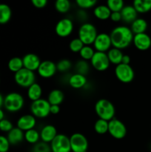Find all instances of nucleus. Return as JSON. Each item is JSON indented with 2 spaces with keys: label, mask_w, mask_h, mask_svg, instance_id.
<instances>
[{
  "label": "nucleus",
  "mask_w": 151,
  "mask_h": 152,
  "mask_svg": "<svg viewBox=\"0 0 151 152\" xmlns=\"http://www.w3.org/2000/svg\"><path fill=\"white\" fill-rule=\"evenodd\" d=\"M110 37L112 42V47L123 50L133 43L134 34L130 27L127 25H118L111 31Z\"/></svg>",
  "instance_id": "nucleus-1"
},
{
  "label": "nucleus",
  "mask_w": 151,
  "mask_h": 152,
  "mask_svg": "<svg viewBox=\"0 0 151 152\" xmlns=\"http://www.w3.org/2000/svg\"><path fill=\"white\" fill-rule=\"evenodd\" d=\"M95 111L99 119L109 122L114 118L115 109L110 101L106 99H100L95 104Z\"/></svg>",
  "instance_id": "nucleus-2"
},
{
  "label": "nucleus",
  "mask_w": 151,
  "mask_h": 152,
  "mask_svg": "<svg viewBox=\"0 0 151 152\" xmlns=\"http://www.w3.org/2000/svg\"><path fill=\"white\" fill-rule=\"evenodd\" d=\"M97 35L98 33L96 26L90 22H84L78 28V38L82 42L84 45H93Z\"/></svg>",
  "instance_id": "nucleus-3"
},
{
  "label": "nucleus",
  "mask_w": 151,
  "mask_h": 152,
  "mask_svg": "<svg viewBox=\"0 0 151 152\" xmlns=\"http://www.w3.org/2000/svg\"><path fill=\"white\" fill-rule=\"evenodd\" d=\"M25 105V99L21 94L11 92L4 96V107L7 111L11 113L19 111Z\"/></svg>",
  "instance_id": "nucleus-4"
},
{
  "label": "nucleus",
  "mask_w": 151,
  "mask_h": 152,
  "mask_svg": "<svg viewBox=\"0 0 151 152\" xmlns=\"http://www.w3.org/2000/svg\"><path fill=\"white\" fill-rule=\"evenodd\" d=\"M30 112L36 118H46L50 114V104L47 99H41L32 102L30 105Z\"/></svg>",
  "instance_id": "nucleus-5"
},
{
  "label": "nucleus",
  "mask_w": 151,
  "mask_h": 152,
  "mask_svg": "<svg viewBox=\"0 0 151 152\" xmlns=\"http://www.w3.org/2000/svg\"><path fill=\"white\" fill-rule=\"evenodd\" d=\"M14 80L18 86L27 88L36 83V74L33 71L23 68L14 74Z\"/></svg>",
  "instance_id": "nucleus-6"
},
{
  "label": "nucleus",
  "mask_w": 151,
  "mask_h": 152,
  "mask_svg": "<svg viewBox=\"0 0 151 152\" xmlns=\"http://www.w3.org/2000/svg\"><path fill=\"white\" fill-rule=\"evenodd\" d=\"M108 133L114 139L121 140L127 134V128L122 121L114 117L108 122Z\"/></svg>",
  "instance_id": "nucleus-7"
},
{
  "label": "nucleus",
  "mask_w": 151,
  "mask_h": 152,
  "mask_svg": "<svg viewBox=\"0 0 151 152\" xmlns=\"http://www.w3.org/2000/svg\"><path fill=\"white\" fill-rule=\"evenodd\" d=\"M114 73L116 78L123 83H130L135 77V71L130 65L119 64L115 66Z\"/></svg>",
  "instance_id": "nucleus-8"
},
{
  "label": "nucleus",
  "mask_w": 151,
  "mask_h": 152,
  "mask_svg": "<svg viewBox=\"0 0 151 152\" xmlns=\"http://www.w3.org/2000/svg\"><path fill=\"white\" fill-rule=\"evenodd\" d=\"M71 151L73 152H87L88 150L89 143L87 137L81 133H74L70 137Z\"/></svg>",
  "instance_id": "nucleus-9"
},
{
  "label": "nucleus",
  "mask_w": 151,
  "mask_h": 152,
  "mask_svg": "<svg viewBox=\"0 0 151 152\" xmlns=\"http://www.w3.org/2000/svg\"><path fill=\"white\" fill-rule=\"evenodd\" d=\"M51 152H70V138L64 134H58L50 143Z\"/></svg>",
  "instance_id": "nucleus-10"
},
{
  "label": "nucleus",
  "mask_w": 151,
  "mask_h": 152,
  "mask_svg": "<svg viewBox=\"0 0 151 152\" xmlns=\"http://www.w3.org/2000/svg\"><path fill=\"white\" fill-rule=\"evenodd\" d=\"M90 62L92 67L98 71H106L110 65L107 53L104 52H95Z\"/></svg>",
  "instance_id": "nucleus-11"
},
{
  "label": "nucleus",
  "mask_w": 151,
  "mask_h": 152,
  "mask_svg": "<svg viewBox=\"0 0 151 152\" xmlns=\"http://www.w3.org/2000/svg\"><path fill=\"white\" fill-rule=\"evenodd\" d=\"M73 28L74 25L72 19L70 18H63L56 23L55 26V32L59 37L65 38L72 34Z\"/></svg>",
  "instance_id": "nucleus-12"
},
{
  "label": "nucleus",
  "mask_w": 151,
  "mask_h": 152,
  "mask_svg": "<svg viewBox=\"0 0 151 152\" xmlns=\"http://www.w3.org/2000/svg\"><path fill=\"white\" fill-rule=\"evenodd\" d=\"M93 48L96 51L106 53L112 48V42L110 34L107 33H100L96 36L93 42Z\"/></svg>",
  "instance_id": "nucleus-13"
},
{
  "label": "nucleus",
  "mask_w": 151,
  "mask_h": 152,
  "mask_svg": "<svg viewBox=\"0 0 151 152\" xmlns=\"http://www.w3.org/2000/svg\"><path fill=\"white\" fill-rule=\"evenodd\" d=\"M57 72L56 64L50 60L41 61L37 73L41 77L44 79H49L53 77Z\"/></svg>",
  "instance_id": "nucleus-14"
},
{
  "label": "nucleus",
  "mask_w": 151,
  "mask_h": 152,
  "mask_svg": "<svg viewBox=\"0 0 151 152\" xmlns=\"http://www.w3.org/2000/svg\"><path fill=\"white\" fill-rule=\"evenodd\" d=\"M133 43L138 50L144 51L151 47V37L147 33L135 34Z\"/></svg>",
  "instance_id": "nucleus-15"
},
{
  "label": "nucleus",
  "mask_w": 151,
  "mask_h": 152,
  "mask_svg": "<svg viewBox=\"0 0 151 152\" xmlns=\"http://www.w3.org/2000/svg\"><path fill=\"white\" fill-rule=\"evenodd\" d=\"M16 127L24 132L30 129H35L36 126V118L32 114H25L18 119Z\"/></svg>",
  "instance_id": "nucleus-16"
},
{
  "label": "nucleus",
  "mask_w": 151,
  "mask_h": 152,
  "mask_svg": "<svg viewBox=\"0 0 151 152\" xmlns=\"http://www.w3.org/2000/svg\"><path fill=\"white\" fill-rule=\"evenodd\" d=\"M22 62H23L24 68L34 72L38 70L41 60L39 56H37L36 53H29L25 54L22 57Z\"/></svg>",
  "instance_id": "nucleus-17"
},
{
  "label": "nucleus",
  "mask_w": 151,
  "mask_h": 152,
  "mask_svg": "<svg viewBox=\"0 0 151 152\" xmlns=\"http://www.w3.org/2000/svg\"><path fill=\"white\" fill-rule=\"evenodd\" d=\"M40 140L46 143H50L58 134L57 129L53 125H45L40 131Z\"/></svg>",
  "instance_id": "nucleus-18"
},
{
  "label": "nucleus",
  "mask_w": 151,
  "mask_h": 152,
  "mask_svg": "<svg viewBox=\"0 0 151 152\" xmlns=\"http://www.w3.org/2000/svg\"><path fill=\"white\" fill-rule=\"evenodd\" d=\"M121 20L127 24H131L138 18V13L133 4L124 5L121 10Z\"/></svg>",
  "instance_id": "nucleus-19"
},
{
  "label": "nucleus",
  "mask_w": 151,
  "mask_h": 152,
  "mask_svg": "<svg viewBox=\"0 0 151 152\" xmlns=\"http://www.w3.org/2000/svg\"><path fill=\"white\" fill-rule=\"evenodd\" d=\"M68 84L73 88H82L87 85V79L86 76L75 73L70 76L69 79H68Z\"/></svg>",
  "instance_id": "nucleus-20"
},
{
  "label": "nucleus",
  "mask_w": 151,
  "mask_h": 152,
  "mask_svg": "<svg viewBox=\"0 0 151 152\" xmlns=\"http://www.w3.org/2000/svg\"><path fill=\"white\" fill-rule=\"evenodd\" d=\"M7 140L10 145H17L25 140V132L19 128H13L7 133Z\"/></svg>",
  "instance_id": "nucleus-21"
},
{
  "label": "nucleus",
  "mask_w": 151,
  "mask_h": 152,
  "mask_svg": "<svg viewBox=\"0 0 151 152\" xmlns=\"http://www.w3.org/2000/svg\"><path fill=\"white\" fill-rule=\"evenodd\" d=\"M147 27V22L144 19H142V18H137L136 20L133 21V22L130 24V29H131L133 34L135 35V34L146 33Z\"/></svg>",
  "instance_id": "nucleus-22"
},
{
  "label": "nucleus",
  "mask_w": 151,
  "mask_h": 152,
  "mask_svg": "<svg viewBox=\"0 0 151 152\" xmlns=\"http://www.w3.org/2000/svg\"><path fill=\"white\" fill-rule=\"evenodd\" d=\"M27 95L30 100L32 102L41 99L42 96V88L38 83H34L30 87L28 88Z\"/></svg>",
  "instance_id": "nucleus-23"
},
{
  "label": "nucleus",
  "mask_w": 151,
  "mask_h": 152,
  "mask_svg": "<svg viewBox=\"0 0 151 152\" xmlns=\"http://www.w3.org/2000/svg\"><path fill=\"white\" fill-rule=\"evenodd\" d=\"M111 13L112 12L107 4H99L93 9V14L99 20H107L110 19Z\"/></svg>",
  "instance_id": "nucleus-24"
},
{
  "label": "nucleus",
  "mask_w": 151,
  "mask_h": 152,
  "mask_svg": "<svg viewBox=\"0 0 151 152\" xmlns=\"http://www.w3.org/2000/svg\"><path fill=\"white\" fill-rule=\"evenodd\" d=\"M65 94L63 91L59 89H53L49 93L47 101L50 105H59L63 102Z\"/></svg>",
  "instance_id": "nucleus-25"
},
{
  "label": "nucleus",
  "mask_w": 151,
  "mask_h": 152,
  "mask_svg": "<svg viewBox=\"0 0 151 152\" xmlns=\"http://www.w3.org/2000/svg\"><path fill=\"white\" fill-rule=\"evenodd\" d=\"M107 55L110 62L113 64V65H117L121 63V59H122L124 54H123L121 50L112 47L107 52Z\"/></svg>",
  "instance_id": "nucleus-26"
},
{
  "label": "nucleus",
  "mask_w": 151,
  "mask_h": 152,
  "mask_svg": "<svg viewBox=\"0 0 151 152\" xmlns=\"http://www.w3.org/2000/svg\"><path fill=\"white\" fill-rule=\"evenodd\" d=\"M133 6L138 13H147L151 10V0H135Z\"/></svg>",
  "instance_id": "nucleus-27"
},
{
  "label": "nucleus",
  "mask_w": 151,
  "mask_h": 152,
  "mask_svg": "<svg viewBox=\"0 0 151 152\" xmlns=\"http://www.w3.org/2000/svg\"><path fill=\"white\" fill-rule=\"evenodd\" d=\"M12 16V10L9 5L0 3V24L4 25L10 20Z\"/></svg>",
  "instance_id": "nucleus-28"
},
{
  "label": "nucleus",
  "mask_w": 151,
  "mask_h": 152,
  "mask_svg": "<svg viewBox=\"0 0 151 152\" xmlns=\"http://www.w3.org/2000/svg\"><path fill=\"white\" fill-rule=\"evenodd\" d=\"M40 133L36 129H33L25 132V140L32 145H35L39 142Z\"/></svg>",
  "instance_id": "nucleus-29"
},
{
  "label": "nucleus",
  "mask_w": 151,
  "mask_h": 152,
  "mask_svg": "<svg viewBox=\"0 0 151 152\" xmlns=\"http://www.w3.org/2000/svg\"><path fill=\"white\" fill-rule=\"evenodd\" d=\"M7 67H8V69L10 71L14 73V74L18 72L22 68H24L22 58L18 57V56H15V57L11 58L9 60L8 63H7Z\"/></svg>",
  "instance_id": "nucleus-30"
},
{
  "label": "nucleus",
  "mask_w": 151,
  "mask_h": 152,
  "mask_svg": "<svg viewBox=\"0 0 151 152\" xmlns=\"http://www.w3.org/2000/svg\"><path fill=\"white\" fill-rule=\"evenodd\" d=\"M94 130L99 134L108 133V121L99 119L94 124Z\"/></svg>",
  "instance_id": "nucleus-31"
},
{
  "label": "nucleus",
  "mask_w": 151,
  "mask_h": 152,
  "mask_svg": "<svg viewBox=\"0 0 151 152\" xmlns=\"http://www.w3.org/2000/svg\"><path fill=\"white\" fill-rule=\"evenodd\" d=\"M71 7V3L68 0H57L55 2V8L59 13H66Z\"/></svg>",
  "instance_id": "nucleus-32"
},
{
  "label": "nucleus",
  "mask_w": 151,
  "mask_h": 152,
  "mask_svg": "<svg viewBox=\"0 0 151 152\" xmlns=\"http://www.w3.org/2000/svg\"><path fill=\"white\" fill-rule=\"evenodd\" d=\"M75 70L76 73H77V74L86 76V74L89 72V70H90V65L87 62V61L80 59L76 64Z\"/></svg>",
  "instance_id": "nucleus-33"
},
{
  "label": "nucleus",
  "mask_w": 151,
  "mask_h": 152,
  "mask_svg": "<svg viewBox=\"0 0 151 152\" xmlns=\"http://www.w3.org/2000/svg\"><path fill=\"white\" fill-rule=\"evenodd\" d=\"M95 52H96V50L92 46L84 45L78 53H79L80 56L83 60L90 61L91 58L93 57Z\"/></svg>",
  "instance_id": "nucleus-34"
},
{
  "label": "nucleus",
  "mask_w": 151,
  "mask_h": 152,
  "mask_svg": "<svg viewBox=\"0 0 151 152\" xmlns=\"http://www.w3.org/2000/svg\"><path fill=\"white\" fill-rule=\"evenodd\" d=\"M124 5L125 4L122 0H108L107 1V6L111 12H121Z\"/></svg>",
  "instance_id": "nucleus-35"
},
{
  "label": "nucleus",
  "mask_w": 151,
  "mask_h": 152,
  "mask_svg": "<svg viewBox=\"0 0 151 152\" xmlns=\"http://www.w3.org/2000/svg\"><path fill=\"white\" fill-rule=\"evenodd\" d=\"M56 64L57 71L60 73H65L69 71L72 68V62L68 59H60Z\"/></svg>",
  "instance_id": "nucleus-36"
},
{
  "label": "nucleus",
  "mask_w": 151,
  "mask_h": 152,
  "mask_svg": "<svg viewBox=\"0 0 151 152\" xmlns=\"http://www.w3.org/2000/svg\"><path fill=\"white\" fill-rule=\"evenodd\" d=\"M84 45L83 44L82 42L77 37V38H74L69 43V48L73 53H79L80 50H81Z\"/></svg>",
  "instance_id": "nucleus-37"
},
{
  "label": "nucleus",
  "mask_w": 151,
  "mask_h": 152,
  "mask_svg": "<svg viewBox=\"0 0 151 152\" xmlns=\"http://www.w3.org/2000/svg\"><path fill=\"white\" fill-rule=\"evenodd\" d=\"M76 3L80 9L85 10V9H90L96 7L97 1L96 0H76Z\"/></svg>",
  "instance_id": "nucleus-38"
},
{
  "label": "nucleus",
  "mask_w": 151,
  "mask_h": 152,
  "mask_svg": "<svg viewBox=\"0 0 151 152\" xmlns=\"http://www.w3.org/2000/svg\"><path fill=\"white\" fill-rule=\"evenodd\" d=\"M31 152H51V148L48 143L41 141L33 145Z\"/></svg>",
  "instance_id": "nucleus-39"
},
{
  "label": "nucleus",
  "mask_w": 151,
  "mask_h": 152,
  "mask_svg": "<svg viewBox=\"0 0 151 152\" xmlns=\"http://www.w3.org/2000/svg\"><path fill=\"white\" fill-rule=\"evenodd\" d=\"M13 123L10 121L9 120L7 119H4L1 121H0V131H1L2 132H6V133H8L9 132L12 130L13 129Z\"/></svg>",
  "instance_id": "nucleus-40"
},
{
  "label": "nucleus",
  "mask_w": 151,
  "mask_h": 152,
  "mask_svg": "<svg viewBox=\"0 0 151 152\" xmlns=\"http://www.w3.org/2000/svg\"><path fill=\"white\" fill-rule=\"evenodd\" d=\"M10 142L7 137L0 135V152H7L10 148Z\"/></svg>",
  "instance_id": "nucleus-41"
},
{
  "label": "nucleus",
  "mask_w": 151,
  "mask_h": 152,
  "mask_svg": "<svg viewBox=\"0 0 151 152\" xmlns=\"http://www.w3.org/2000/svg\"><path fill=\"white\" fill-rule=\"evenodd\" d=\"M31 3L36 8H43L47 4V0H32Z\"/></svg>",
  "instance_id": "nucleus-42"
},
{
  "label": "nucleus",
  "mask_w": 151,
  "mask_h": 152,
  "mask_svg": "<svg viewBox=\"0 0 151 152\" xmlns=\"http://www.w3.org/2000/svg\"><path fill=\"white\" fill-rule=\"evenodd\" d=\"M110 19L113 22H120V21L121 20V12H112Z\"/></svg>",
  "instance_id": "nucleus-43"
},
{
  "label": "nucleus",
  "mask_w": 151,
  "mask_h": 152,
  "mask_svg": "<svg viewBox=\"0 0 151 152\" xmlns=\"http://www.w3.org/2000/svg\"><path fill=\"white\" fill-rule=\"evenodd\" d=\"M77 17H78V19L81 21L86 20V18H87V13H86L85 10L80 9V10L78 11V13H77Z\"/></svg>",
  "instance_id": "nucleus-44"
},
{
  "label": "nucleus",
  "mask_w": 151,
  "mask_h": 152,
  "mask_svg": "<svg viewBox=\"0 0 151 152\" xmlns=\"http://www.w3.org/2000/svg\"><path fill=\"white\" fill-rule=\"evenodd\" d=\"M60 112V106L59 105H50V113L53 115L58 114Z\"/></svg>",
  "instance_id": "nucleus-45"
},
{
  "label": "nucleus",
  "mask_w": 151,
  "mask_h": 152,
  "mask_svg": "<svg viewBox=\"0 0 151 152\" xmlns=\"http://www.w3.org/2000/svg\"><path fill=\"white\" fill-rule=\"evenodd\" d=\"M121 63L125 64V65H130V56H129V55H127V54L123 55L122 59H121Z\"/></svg>",
  "instance_id": "nucleus-46"
},
{
  "label": "nucleus",
  "mask_w": 151,
  "mask_h": 152,
  "mask_svg": "<svg viewBox=\"0 0 151 152\" xmlns=\"http://www.w3.org/2000/svg\"><path fill=\"white\" fill-rule=\"evenodd\" d=\"M4 119V113L1 108H0V121Z\"/></svg>",
  "instance_id": "nucleus-47"
},
{
  "label": "nucleus",
  "mask_w": 151,
  "mask_h": 152,
  "mask_svg": "<svg viewBox=\"0 0 151 152\" xmlns=\"http://www.w3.org/2000/svg\"><path fill=\"white\" fill-rule=\"evenodd\" d=\"M3 105H4V97H3L2 95L0 94V108H1Z\"/></svg>",
  "instance_id": "nucleus-48"
},
{
  "label": "nucleus",
  "mask_w": 151,
  "mask_h": 152,
  "mask_svg": "<svg viewBox=\"0 0 151 152\" xmlns=\"http://www.w3.org/2000/svg\"><path fill=\"white\" fill-rule=\"evenodd\" d=\"M150 152H151V151H150Z\"/></svg>",
  "instance_id": "nucleus-49"
}]
</instances>
